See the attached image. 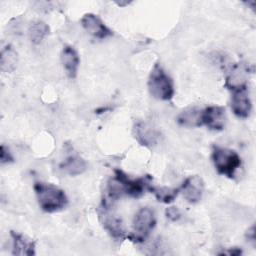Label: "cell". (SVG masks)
<instances>
[{
	"label": "cell",
	"instance_id": "obj_1",
	"mask_svg": "<svg viewBox=\"0 0 256 256\" xmlns=\"http://www.w3.org/2000/svg\"><path fill=\"white\" fill-rule=\"evenodd\" d=\"M150 176H144L137 179H131L120 169L114 170V177L107 183V196L109 200L114 201L128 195L133 198H139L150 185Z\"/></svg>",
	"mask_w": 256,
	"mask_h": 256
},
{
	"label": "cell",
	"instance_id": "obj_2",
	"mask_svg": "<svg viewBox=\"0 0 256 256\" xmlns=\"http://www.w3.org/2000/svg\"><path fill=\"white\" fill-rule=\"evenodd\" d=\"M34 191L40 208L47 213H53L62 210L68 204V198L65 192L59 187L44 182H36Z\"/></svg>",
	"mask_w": 256,
	"mask_h": 256
},
{
	"label": "cell",
	"instance_id": "obj_3",
	"mask_svg": "<svg viewBox=\"0 0 256 256\" xmlns=\"http://www.w3.org/2000/svg\"><path fill=\"white\" fill-rule=\"evenodd\" d=\"M148 89L150 94L158 100L169 101L174 96L173 81L159 64H155L150 72Z\"/></svg>",
	"mask_w": 256,
	"mask_h": 256
},
{
	"label": "cell",
	"instance_id": "obj_4",
	"mask_svg": "<svg viewBox=\"0 0 256 256\" xmlns=\"http://www.w3.org/2000/svg\"><path fill=\"white\" fill-rule=\"evenodd\" d=\"M216 171L228 178H233L241 165V158L234 150L214 146L211 155Z\"/></svg>",
	"mask_w": 256,
	"mask_h": 256
},
{
	"label": "cell",
	"instance_id": "obj_5",
	"mask_svg": "<svg viewBox=\"0 0 256 256\" xmlns=\"http://www.w3.org/2000/svg\"><path fill=\"white\" fill-rule=\"evenodd\" d=\"M156 225V217L148 207H143L138 210L133 219V232L128 235V238L136 243H141L147 239Z\"/></svg>",
	"mask_w": 256,
	"mask_h": 256
},
{
	"label": "cell",
	"instance_id": "obj_6",
	"mask_svg": "<svg viewBox=\"0 0 256 256\" xmlns=\"http://www.w3.org/2000/svg\"><path fill=\"white\" fill-rule=\"evenodd\" d=\"M201 123L210 130H222L226 123V113L224 107L212 105L203 109L201 111Z\"/></svg>",
	"mask_w": 256,
	"mask_h": 256
},
{
	"label": "cell",
	"instance_id": "obj_7",
	"mask_svg": "<svg viewBox=\"0 0 256 256\" xmlns=\"http://www.w3.org/2000/svg\"><path fill=\"white\" fill-rule=\"evenodd\" d=\"M80 22L82 27L95 38L105 39L113 35L112 30L105 25L99 16L93 13L84 14Z\"/></svg>",
	"mask_w": 256,
	"mask_h": 256
},
{
	"label": "cell",
	"instance_id": "obj_8",
	"mask_svg": "<svg viewBox=\"0 0 256 256\" xmlns=\"http://www.w3.org/2000/svg\"><path fill=\"white\" fill-rule=\"evenodd\" d=\"M99 218L103 227L109 232V234L115 239H123L125 237V230L120 218L111 213L108 206L103 204L99 211Z\"/></svg>",
	"mask_w": 256,
	"mask_h": 256
},
{
	"label": "cell",
	"instance_id": "obj_9",
	"mask_svg": "<svg viewBox=\"0 0 256 256\" xmlns=\"http://www.w3.org/2000/svg\"><path fill=\"white\" fill-rule=\"evenodd\" d=\"M180 192H182L184 198L189 203L194 204L199 202L204 192V182L202 178L198 175L189 176L181 185Z\"/></svg>",
	"mask_w": 256,
	"mask_h": 256
},
{
	"label": "cell",
	"instance_id": "obj_10",
	"mask_svg": "<svg viewBox=\"0 0 256 256\" xmlns=\"http://www.w3.org/2000/svg\"><path fill=\"white\" fill-rule=\"evenodd\" d=\"M232 112L239 118L249 117L252 109V103L247 93V88L232 91L231 95Z\"/></svg>",
	"mask_w": 256,
	"mask_h": 256
},
{
	"label": "cell",
	"instance_id": "obj_11",
	"mask_svg": "<svg viewBox=\"0 0 256 256\" xmlns=\"http://www.w3.org/2000/svg\"><path fill=\"white\" fill-rule=\"evenodd\" d=\"M247 80H248V69L245 64L238 63L231 67L230 72L228 73L225 86L233 91L237 89L247 88Z\"/></svg>",
	"mask_w": 256,
	"mask_h": 256
},
{
	"label": "cell",
	"instance_id": "obj_12",
	"mask_svg": "<svg viewBox=\"0 0 256 256\" xmlns=\"http://www.w3.org/2000/svg\"><path fill=\"white\" fill-rule=\"evenodd\" d=\"M61 63L67 76L71 79L76 78L80 64V58L74 47L69 45L63 47L61 52Z\"/></svg>",
	"mask_w": 256,
	"mask_h": 256
},
{
	"label": "cell",
	"instance_id": "obj_13",
	"mask_svg": "<svg viewBox=\"0 0 256 256\" xmlns=\"http://www.w3.org/2000/svg\"><path fill=\"white\" fill-rule=\"evenodd\" d=\"M12 238V254L18 256H32L35 255V242L26 237L25 235L11 231L10 232Z\"/></svg>",
	"mask_w": 256,
	"mask_h": 256
},
{
	"label": "cell",
	"instance_id": "obj_14",
	"mask_svg": "<svg viewBox=\"0 0 256 256\" xmlns=\"http://www.w3.org/2000/svg\"><path fill=\"white\" fill-rule=\"evenodd\" d=\"M133 133L135 139L142 145L146 147H150L154 145L157 141L158 134L157 132L147 123L145 122H137L134 125Z\"/></svg>",
	"mask_w": 256,
	"mask_h": 256
},
{
	"label": "cell",
	"instance_id": "obj_15",
	"mask_svg": "<svg viewBox=\"0 0 256 256\" xmlns=\"http://www.w3.org/2000/svg\"><path fill=\"white\" fill-rule=\"evenodd\" d=\"M60 169L70 176H77L82 174L87 169V164L83 158L79 155H70L63 160L60 165Z\"/></svg>",
	"mask_w": 256,
	"mask_h": 256
},
{
	"label": "cell",
	"instance_id": "obj_16",
	"mask_svg": "<svg viewBox=\"0 0 256 256\" xmlns=\"http://www.w3.org/2000/svg\"><path fill=\"white\" fill-rule=\"evenodd\" d=\"M18 63V54L15 51V49L7 45L1 50V56H0V66L1 70L6 73L13 72Z\"/></svg>",
	"mask_w": 256,
	"mask_h": 256
},
{
	"label": "cell",
	"instance_id": "obj_17",
	"mask_svg": "<svg viewBox=\"0 0 256 256\" xmlns=\"http://www.w3.org/2000/svg\"><path fill=\"white\" fill-rule=\"evenodd\" d=\"M201 111L197 108H188L183 110L177 116V122L179 125L184 127H199L201 123Z\"/></svg>",
	"mask_w": 256,
	"mask_h": 256
},
{
	"label": "cell",
	"instance_id": "obj_18",
	"mask_svg": "<svg viewBox=\"0 0 256 256\" xmlns=\"http://www.w3.org/2000/svg\"><path fill=\"white\" fill-rule=\"evenodd\" d=\"M48 34L49 26L43 21H35L29 26L28 35L33 44H40Z\"/></svg>",
	"mask_w": 256,
	"mask_h": 256
},
{
	"label": "cell",
	"instance_id": "obj_19",
	"mask_svg": "<svg viewBox=\"0 0 256 256\" xmlns=\"http://www.w3.org/2000/svg\"><path fill=\"white\" fill-rule=\"evenodd\" d=\"M149 191L153 193L156 199L162 203H171L177 197L178 193L180 192V188H168V187H154L151 184L148 186Z\"/></svg>",
	"mask_w": 256,
	"mask_h": 256
},
{
	"label": "cell",
	"instance_id": "obj_20",
	"mask_svg": "<svg viewBox=\"0 0 256 256\" xmlns=\"http://www.w3.org/2000/svg\"><path fill=\"white\" fill-rule=\"evenodd\" d=\"M14 161V158L10 152V150L5 146V145H1L0 147V162L1 164H8V163H12Z\"/></svg>",
	"mask_w": 256,
	"mask_h": 256
},
{
	"label": "cell",
	"instance_id": "obj_21",
	"mask_svg": "<svg viewBox=\"0 0 256 256\" xmlns=\"http://www.w3.org/2000/svg\"><path fill=\"white\" fill-rule=\"evenodd\" d=\"M165 215L166 217L175 222V221H178L180 218H181V213L179 211V209L175 206H171V207H168L166 210H165Z\"/></svg>",
	"mask_w": 256,
	"mask_h": 256
},
{
	"label": "cell",
	"instance_id": "obj_22",
	"mask_svg": "<svg viewBox=\"0 0 256 256\" xmlns=\"http://www.w3.org/2000/svg\"><path fill=\"white\" fill-rule=\"evenodd\" d=\"M219 255H229V256H238L242 254V250L237 248V247H233V248H229L228 250H224L222 252L218 253Z\"/></svg>",
	"mask_w": 256,
	"mask_h": 256
},
{
	"label": "cell",
	"instance_id": "obj_23",
	"mask_svg": "<svg viewBox=\"0 0 256 256\" xmlns=\"http://www.w3.org/2000/svg\"><path fill=\"white\" fill-rule=\"evenodd\" d=\"M246 237H247V241L249 242H252L253 245L255 244V228H254V225L251 226L250 229H248L247 233H246Z\"/></svg>",
	"mask_w": 256,
	"mask_h": 256
}]
</instances>
